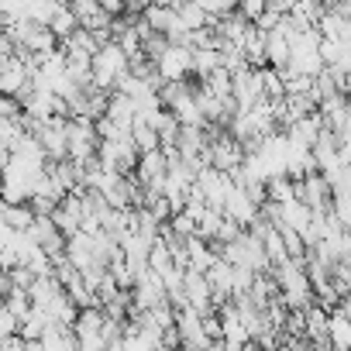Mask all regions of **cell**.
<instances>
[{"label": "cell", "mask_w": 351, "mask_h": 351, "mask_svg": "<svg viewBox=\"0 0 351 351\" xmlns=\"http://www.w3.org/2000/svg\"><path fill=\"white\" fill-rule=\"evenodd\" d=\"M272 279H276V293H279V300H282L286 310H306L313 303V293H310V282H306L303 265L282 262L279 269H272Z\"/></svg>", "instance_id": "cell-1"}, {"label": "cell", "mask_w": 351, "mask_h": 351, "mask_svg": "<svg viewBox=\"0 0 351 351\" xmlns=\"http://www.w3.org/2000/svg\"><path fill=\"white\" fill-rule=\"evenodd\" d=\"M204 158H207V165L210 169H217V172H234L238 165H241V158H245V148H241V141H234L228 131H221V134H214L210 138V145L204 148Z\"/></svg>", "instance_id": "cell-2"}, {"label": "cell", "mask_w": 351, "mask_h": 351, "mask_svg": "<svg viewBox=\"0 0 351 351\" xmlns=\"http://www.w3.org/2000/svg\"><path fill=\"white\" fill-rule=\"evenodd\" d=\"M190 59H193L190 49L169 45V49L155 59V76H158V83H186V80H193Z\"/></svg>", "instance_id": "cell-3"}, {"label": "cell", "mask_w": 351, "mask_h": 351, "mask_svg": "<svg viewBox=\"0 0 351 351\" xmlns=\"http://www.w3.org/2000/svg\"><path fill=\"white\" fill-rule=\"evenodd\" d=\"M165 155L162 152H148V155H138V165H134V176L131 180L138 183V190H152V193H162V183H165Z\"/></svg>", "instance_id": "cell-4"}, {"label": "cell", "mask_w": 351, "mask_h": 351, "mask_svg": "<svg viewBox=\"0 0 351 351\" xmlns=\"http://www.w3.org/2000/svg\"><path fill=\"white\" fill-rule=\"evenodd\" d=\"M35 141L45 152V162H62L66 158V117H52L49 124L35 128Z\"/></svg>", "instance_id": "cell-5"}, {"label": "cell", "mask_w": 351, "mask_h": 351, "mask_svg": "<svg viewBox=\"0 0 351 351\" xmlns=\"http://www.w3.org/2000/svg\"><path fill=\"white\" fill-rule=\"evenodd\" d=\"M258 100H262L258 73H255V69H241V73H234V76H231V104H234V114L252 110Z\"/></svg>", "instance_id": "cell-6"}, {"label": "cell", "mask_w": 351, "mask_h": 351, "mask_svg": "<svg viewBox=\"0 0 351 351\" xmlns=\"http://www.w3.org/2000/svg\"><path fill=\"white\" fill-rule=\"evenodd\" d=\"M221 217H224V221H231V224H238L241 231H248V228H252V221L258 217V207L245 197V190H238V186H234V190L224 197Z\"/></svg>", "instance_id": "cell-7"}, {"label": "cell", "mask_w": 351, "mask_h": 351, "mask_svg": "<svg viewBox=\"0 0 351 351\" xmlns=\"http://www.w3.org/2000/svg\"><path fill=\"white\" fill-rule=\"evenodd\" d=\"M351 344V324H348V300H337V306L327 313V348L348 351Z\"/></svg>", "instance_id": "cell-8"}, {"label": "cell", "mask_w": 351, "mask_h": 351, "mask_svg": "<svg viewBox=\"0 0 351 351\" xmlns=\"http://www.w3.org/2000/svg\"><path fill=\"white\" fill-rule=\"evenodd\" d=\"M183 252H186V272H210V265L217 262V252L210 241H200V238H186L183 241Z\"/></svg>", "instance_id": "cell-9"}, {"label": "cell", "mask_w": 351, "mask_h": 351, "mask_svg": "<svg viewBox=\"0 0 351 351\" xmlns=\"http://www.w3.org/2000/svg\"><path fill=\"white\" fill-rule=\"evenodd\" d=\"M286 62H289V35L276 28L265 35V66L279 73V69H286Z\"/></svg>", "instance_id": "cell-10"}, {"label": "cell", "mask_w": 351, "mask_h": 351, "mask_svg": "<svg viewBox=\"0 0 351 351\" xmlns=\"http://www.w3.org/2000/svg\"><path fill=\"white\" fill-rule=\"evenodd\" d=\"M172 11H176V21H180V28L186 32V35H193V32H204L207 28V14L193 4V0H186V4H169Z\"/></svg>", "instance_id": "cell-11"}, {"label": "cell", "mask_w": 351, "mask_h": 351, "mask_svg": "<svg viewBox=\"0 0 351 351\" xmlns=\"http://www.w3.org/2000/svg\"><path fill=\"white\" fill-rule=\"evenodd\" d=\"M0 221H4L14 234H25V231L32 228L35 214H32V207H28V204H25V207H4V204H0Z\"/></svg>", "instance_id": "cell-12"}, {"label": "cell", "mask_w": 351, "mask_h": 351, "mask_svg": "<svg viewBox=\"0 0 351 351\" xmlns=\"http://www.w3.org/2000/svg\"><path fill=\"white\" fill-rule=\"evenodd\" d=\"M49 32L56 35V42H59V45L76 32V18H73L69 4H59V8H56V14H52V21H49Z\"/></svg>", "instance_id": "cell-13"}, {"label": "cell", "mask_w": 351, "mask_h": 351, "mask_svg": "<svg viewBox=\"0 0 351 351\" xmlns=\"http://www.w3.org/2000/svg\"><path fill=\"white\" fill-rule=\"evenodd\" d=\"M293 200H296V183H289L286 176H276L265 183V204H293Z\"/></svg>", "instance_id": "cell-14"}, {"label": "cell", "mask_w": 351, "mask_h": 351, "mask_svg": "<svg viewBox=\"0 0 351 351\" xmlns=\"http://www.w3.org/2000/svg\"><path fill=\"white\" fill-rule=\"evenodd\" d=\"M4 306H8V313L21 324L28 313H32V300H28V293H18V289H8V296H4Z\"/></svg>", "instance_id": "cell-15"}, {"label": "cell", "mask_w": 351, "mask_h": 351, "mask_svg": "<svg viewBox=\"0 0 351 351\" xmlns=\"http://www.w3.org/2000/svg\"><path fill=\"white\" fill-rule=\"evenodd\" d=\"M238 14H241V21L255 25L265 14V0H245V4H238Z\"/></svg>", "instance_id": "cell-16"}, {"label": "cell", "mask_w": 351, "mask_h": 351, "mask_svg": "<svg viewBox=\"0 0 351 351\" xmlns=\"http://www.w3.org/2000/svg\"><path fill=\"white\" fill-rule=\"evenodd\" d=\"M238 234H241V228L221 217V224H217V234H214V241H210V245H217V248H221V245H231Z\"/></svg>", "instance_id": "cell-17"}, {"label": "cell", "mask_w": 351, "mask_h": 351, "mask_svg": "<svg viewBox=\"0 0 351 351\" xmlns=\"http://www.w3.org/2000/svg\"><path fill=\"white\" fill-rule=\"evenodd\" d=\"M14 334H18V320L8 313L4 300H0V341H4V337H14Z\"/></svg>", "instance_id": "cell-18"}, {"label": "cell", "mask_w": 351, "mask_h": 351, "mask_svg": "<svg viewBox=\"0 0 351 351\" xmlns=\"http://www.w3.org/2000/svg\"><path fill=\"white\" fill-rule=\"evenodd\" d=\"M18 117H21L18 100H11V97H0V121H18Z\"/></svg>", "instance_id": "cell-19"}, {"label": "cell", "mask_w": 351, "mask_h": 351, "mask_svg": "<svg viewBox=\"0 0 351 351\" xmlns=\"http://www.w3.org/2000/svg\"><path fill=\"white\" fill-rule=\"evenodd\" d=\"M0 351H25V341L14 334V337H4L0 341Z\"/></svg>", "instance_id": "cell-20"}, {"label": "cell", "mask_w": 351, "mask_h": 351, "mask_svg": "<svg viewBox=\"0 0 351 351\" xmlns=\"http://www.w3.org/2000/svg\"><path fill=\"white\" fill-rule=\"evenodd\" d=\"M200 351H224V348H221V341H210V344H207V348H200Z\"/></svg>", "instance_id": "cell-21"}, {"label": "cell", "mask_w": 351, "mask_h": 351, "mask_svg": "<svg viewBox=\"0 0 351 351\" xmlns=\"http://www.w3.org/2000/svg\"><path fill=\"white\" fill-rule=\"evenodd\" d=\"M272 351H286V348H272Z\"/></svg>", "instance_id": "cell-22"}]
</instances>
